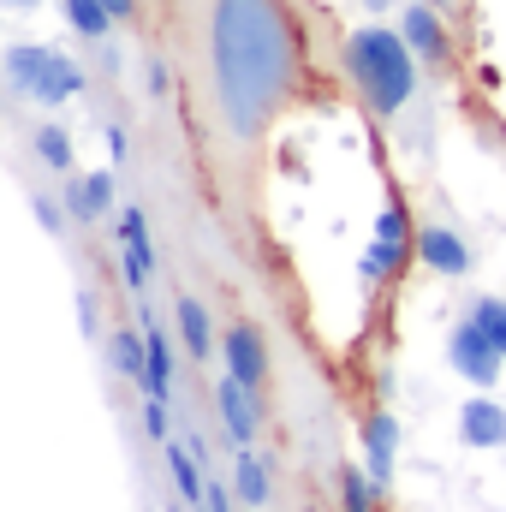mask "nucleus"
<instances>
[{"label":"nucleus","mask_w":506,"mask_h":512,"mask_svg":"<svg viewBox=\"0 0 506 512\" xmlns=\"http://www.w3.org/2000/svg\"><path fill=\"white\" fill-rule=\"evenodd\" d=\"M185 137L209 191L239 215L256 203L274 126L304 96V30L292 0H161Z\"/></svg>","instance_id":"obj_1"},{"label":"nucleus","mask_w":506,"mask_h":512,"mask_svg":"<svg viewBox=\"0 0 506 512\" xmlns=\"http://www.w3.org/2000/svg\"><path fill=\"white\" fill-rule=\"evenodd\" d=\"M417 54L405 42L399 24H358L340 42V72L352 84V96L376 114V120H399L417 96Z\"/></svg>","instance_id":"obj_2"},{"label":"nucleus","mask_w":506,"mask_h":512,"mask_svg":"<svg viewBox=\"0 0 506 512\" xmlns=\"http://www.w3.org/2000/svg\"><path fill=\"white\" fill-rule=\"evenodd\" d=\"M6 84H12V96H36L42 108H60L72 96H84V72L60 48H42V42H12L6 48Z\"/></svg>","instance_id":"obj_3"},{"label":"nucleus","mask_w":506,"mask_h":512,"mask_svg":"<svg viewBox=\"0 0 506 512\" xmlns=\"http://www.w3.org/2000/svg\"><path fill=\"white\" fill-rule=\"evenodd\" d=\"M411 256H417V227H411L405 203L387 197V203H381V221H376V245L364 256V280H370V286H376V280H393Z\"/></svg>","instance_id":"obj_4"},{"label":"nucleus","mask_w":506,"mask_h":512,"mask_svg":"<svg viewBox=\"0 0 506 512\" xmlns=\"http://www.w3.org/2000/svg\"><path fill=\"white\" fill-rule=\"evenodd\" d=\"M447 364H453L471 387H483V393H489V387L501 382L506 352L483 334V328H477V316L465 310V322H453V334H447Z\"/></svg>","instance_id":"obj_5"},{"label":"nucleus","mask_w":506,"mask_h":512,"mask_svg":"<svg viewBox=\"0 0 506 512\" xmlns=\"http://www.w3.org/2000/svg\"><path fill=\"white\" fill-rule=\"evenodd\" d=\"M399 30H405V42H411V54L423 60V66H453V30H447V18L429 6V0H411L405 12H399Z\"/></svg>","instance_id":"obj_6"},{"label":"nucleus","mask_w":506,"mask_h":512,"mask_svg":"<svg viewBox=\"0 0 506 512\" xmlns=\"http://www.w3.org/2000/svg\"><path fill=\"white\" fill-rule=\"evenodd\" d=\"M221 358H227V376L233 382H245L251 393H262V382H268V352H262V334H256L251 322H233L221 334Z\"/></svg>","instance_id":"obj_7"},{"label":"nucleus","mask_w":506,"mask_h":512,"mask_svg":"<svg viewBox=\"0 0 506 512\" xmlns=\"http://www.w3.org/2000/svg\"><path fill=\"white\" fill-rule=\"evenodd\" d=\"M417 262L435 268V274H447V280H459V274H471V245L447 221H423L417 227Z\"/></svg>","instance_id":"obj_8"},{"label":"nucleus","mask_w":506,"mask_h":512,"mask_svg":"<svg viewBox=\"0 0 506 512\" xmlns=\"http://www.w3.org/2000/svg\"><path fill=\"white\" fill-rule=\"evenodd\" d=\"M393 453H399V423L393 411H370L364 417V471L381 489H393Z\"/></svg>","instance_id":"obj_9"},{"label":"nucleus","mask_w":506,"mask_h":512,"mask_svg":"<svg viewBox=\"0 0 506 512\" xmlns=\"http://www.w3.org/2000/svg\"><path fill=\"white\" fill-rule=\"evenodd\" d=\"M215 405H221V423H227V435H233V447H251L256 441V393L245 382H233V376H221L215 387Z\"/></svg>","instance_id":"obj_10"},{"label":"nucleus","mask_w":506,"mask_h":512,"mask_svg":"<svg viewBox=\"0 0 506 512\" xmlns=\"http://www.w3.org/2000/svg\"><path fill=\"white\" fill-rule=\"evenodd\" d=\"M459 441L465 447H506V405H495V399H465L459 405Z\"/></svg>","instance_id":"obj_11"},{"label":"nucleus","mask_w":506,"mask_h":512,"mask_svg":"<svg viewBox=\"0 0 506 512\" xmlns=\"http://www.w3.org/2000/svg\"><path fill=\"white\" fill-rule=\"evenodd\" d=\"M114 209V173H84L66 185V215L72 221H102Z\"/></svg>","instance_id":"obj_12"},{"label":"nucleus","mask_w":506,"mask_h":512,"mask_svg":"<svg viewBox=\"0 0 506 512\" xmlns=\"http://www.w3.org/2000/svg\"><path fill=\"white\" fill-rule=\"evenodd\" d=\"M173 316H179V340H185V352H191V364H203V358H215V346H221V340H215V328H209V304L185 292V298L173 304Z\"/></svg>","instance_id":"obj_13"},{"label":"nucleus","mask_w":506,"mask_h":512,"mask_svg":"<svg viewBox=\"0 0 506 512\" xmlns=\"http://www.w3.org/2000/svg\"><path fill=\"white\" fill-rule=\"evenodd\" d=\"M161 453H167V471H173L179 495H185L191 507H203V501H209V477H203V465H197L191 441H161Z\"/></svg>","instance_id":"obj_14"},{"label":"nucleus","mask_w":506,"mask_h":512,"mask_svg":"<svg viewBox=\"0 0 506 512\" xmlns=\"http://www.w3.org/2000/svg\"><path fill=\"white\" fill-rule=\"evenodd\" d=\"M108 364L126 376V382H149V334L137 340V328H120V334H108Z\"/></svg>","instance_id":"obj_15"},{"label":"nucleus","mask_w":506,"mask_h":512,"mask_svg":"<svg viewBox=\"0 0 506 512\" xmlns=\"http://www.w3.org/2000/svg\"><path fill=\"white\" fill-rule=\"evenodd\" d=\"M334 483H340V512H381V489L370 471H358V465H340L334 471Z\"/></svg>","instance_id":"obj_16"},{"label":"nucleus","mask_w":506,"mask_h":512,"mask_svg":"<svg viewBox=\"0 0 506 512\" xmlns=\"http://www.w3.org/2000/svg\"><path fill=\"white\" fill-rule=\"evenodd\" d=\"M233 489H239V501L245 507H268V465L256 459L251 447H233Z\"/></svg>","instance_id":"obj_17"},{"label":"nucleus","mask_w":506,"mask_h":512,"mask_svg":"<svg viewBox=\"0 0 506 512\" xmlns=\"http://www.w3.org/2000/svg\"><path fill=\"white\" fill-rule=\"evenodd\" d=\"M60 6H66V24H72V30H78L84 42H102V36H108V30L120 24V18H114V12H108L102 0H60Z\"/></svg>","instance_id":"obj_18"},{"label":"nucleus","mask_w":506,"mask_h":512,"mask_svg":"<svg viewBox=\"0 0 506 512\" xmlns=\"http://www.w3.org/2000/svg\"><path fill=\"white\" fill-rule=\"evenodd\" d=\"M30 143H36V155L48 161V173H72V137H66V126H54V120H42Z\"/></svg>","instance_id":"obj_19"},{"label":"nucleus","mask_w":506,"mask_h":512,"mask_svg":"<svg viewBox=\"0 0 506 512\" xmlns=\"http://www.w3.org/2000/svg\"><path fill=\"white\" fill-rule=\"evenodd\" d=\"M120 274H126L131 292H143V286H149V274H155V245H149V239L126 245V262H120Z\"/></svg>","instance_id":"obj_20"},{"label":"nucleus","mask_w":506,"mask_h":512,"mask_svg":"<svg viewBox=\"0 0 506 512\" xmlns=\"http://www.w3.org/2000/svg\"><path fill=\"white\" fill-rule=\"evenodd\" d=\"M173 84H179L173 60H167V54H149V60H143V90H149L155 102H167V96H173Z\"/></svg>","instance_id":"obj_21"},{"label":"nucleus","mask_w":506,"mask_h":512,"mask_svg":"<svg viewBox=\"0 0 506 512\" xmlns=\"http://www.w3.org/2000/svg\"><path fill=\"white\" fill-rule=\"evenodd\" d=\"M471 316H477V328H483V334L506 352V298H477V304H471Z\"/></svg>","instance_id":"obj_22"},{"label":"nucleus","mask_w":506,"mask_h":512,"mask_svg":"<svg viewBox=\"0 0 506 512\" xmlns=\"http://www.w3.org/2000/svg\"><path fill=\"white\" fill-rule=\"evenodd\" d=\"M143 429H149L155 441H167V399H155V393H143Z\"/></svg>","instance_id":"obj_23"},{"label":"nucleus","mask_w":506,"mask_h":512,"mask_svg":"<svg viewBox=\"0 0 506 512\" xmlns=\"http://www.w3.org/2000/svg\"><path fill=\"white\" fill-rule=\"evenodd\" d=\"M137 239H149V221H143V203H131V209H120V245H137Z\"/></svg>","instance_id":"obj_24"},{"label":"nucleus","mask_w":506,"mask_h":512,"mask_svg":"<svg viewBox=\"0 0 506 512\" xmlns=\"http://www.w3.org/2000/svg\"><path fill=\"white\" fill-rule=\"evenodd\" d=\"M78 322H84V340H96V322H102V304H96V292H78Z\"/></svg>","instance_id":"obj_25"},{"label":"nucleus","mask_w":506,"mask_h":512,"mask_svg":"<svg viewBox=\"0 0 506 512\" xmlns=\"http://www.w3.org/2000/svg\"><path fill=\"white\" fill-rule=\"evenodd\" d=\"M36 221H42V227H48L54 239L66 233V215H60V203H48V197H36Z\"/></svg>","instance_id":"obj_26"},{"label":"nucleus","mask_w":506,"mask_h":512,"mask_svg":"<svg viewBox=\"0 0 506 512\" xmlns=\"http://www.w3.org/2000/svg\"><path fill=\"white\" fill-rule=\"evenodd\" d=\"M233 495H239V489H227V483H209V501H203V512H233Z\"/></svg>","instance_id":"obj_27"},{"label":"nucleus","mask_w":506,"mask_h":512,"mask_svg":"<svg viewBox=\"0 0 506 512\" xmlns=\"http://www.w3.org/2000/svg\"><path fill=\"white\" fill-rule=\"evenodd\" d=\"M102 6H108L120 24H137V18H143V0H102Z\"/></svg>","instance_id":"obj_28"},{"label":"nucleus","mask_w":506,"mask_h":512,"mask_svg":"<svg viewBox=\"0 0 506 512\" xmlns=\"http://www.w3.org/2000/svg\"><path fill=\"white\" fill-rule=\"evenodd\" d=\"M108 149H114V161H126V131L108 126Z\"/></svg>","instance_id":"obj_29"},{"label":"nucleus","mask_w":506,"mask_h":512,"mask_svg":"<svg viewBox=\"0 0 506 512\" xmlns=\"http://www.w3.org/2000/svg\"><path fill=\"white\" fill-rule=\"evenodd\" d=\"M6 6H12V12H30V6H42V0H6Z\"/></svg>","instance_id":"obj_30"},{"label":"nucleus","mask_w":506,"mask_h":512,"mask_svg":"<svg viewBox=\"0 0 506 512\" xmlns=\"http://www.w3.org/2000/svg\"><path fill=\"white\" fill-rule=\"evenodd\" d=\"M364 6H370V12H387V6H393V0H364Z\"/></svg>","instance_id":"obj_31"},{"label":"nucleus","mask_w":506,"mask_h":512,"mask_svg":"<svg viewBox=\"0 0 506 512\" xmlns=\"http://www.w3.org/2000/svg\"><path fill=\"white\" fill-rule=\"evenodd\" d=\"M429 6H435V12H447V6H453V0H429Z\"/></svg>","instance_id":"obj_32"},{"label":"nucleus","mask_w":506,"mask_h":512,"mask_svg":"<svg viewBox=\"0 0 506 512\" xmlns=\"http://www.w3.org/2000/svg\"><path fill=\"white\" fill-rule=\"evenodd\" d=\"M173 512H179V507H173Z\"/></svg>","instance_id":"obj_33"}]
</instances>
